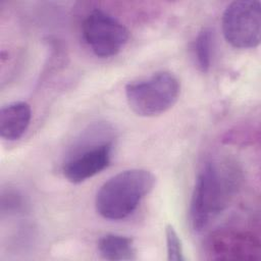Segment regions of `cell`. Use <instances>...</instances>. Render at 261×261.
<instances>
[{
	"label": "cell",
	"mask_w": 261,
	"mask_h": 261,
	"mask_svg": "<svg viewBox=\"0 0 261 261\" xmlns=\"http://www.w3.org/2000/svg\"><path fill=\"white\" fill-rule=\"evenodd\" d=\"M32 118L31 106L27 102H13L0 110V136L6 141L22 137Z\"/></svg>",
	"instance_id": "cell-7"
},
{
	"label": "cell",
	"mask_w": 261,
	"mask_h": 261,
	"mask_svg": "<svg viewBox=\"0 0 261 261\" xmlns=\"http://www.w3.org/2000/svg\"><path fill=\"white\" fill-rule=\"evenodd\" d=\"M237 186L234 170L225 164L208 163L200 172L191 199L190 221L203 230L228 204Z\"/></svg>",
	"instance_id": "cell-1"
},
{
	"label": "cell",
	"mask_w": 261,
	"mask_h": 261,
	"mask_svg": "<svg viewBox=\"0 0 261 261\" xmlns=\"http://www.w3.org/2000/svg\"><path fill=\"white\" fill-rule=\"evenodd\" d=\"M155 181L154 174L146 169H128L113 175L96 195L97 212L109 220L128 217L153 190Z\"/></svg>",
	"instance_id": "cell-2"
},
{
	"label": "cell",
	"mask_w": 261,
	"mask_h": 261,
	"mask_svg": "<svg viewBox=\"0 0 261 261\" xmlns=\"http://www.w3.org/2000/svg\"><path fill=\"white\" fill-rule=\"evenodd\" d=\"M194 53L197 65L202 72H207L211 66L213 53V34L210 29H202L194 43Z\"/></svg>",
	"instance_id": "cell-9"
},
{
	"label": "cell",
	"mask_w": 261,
	"mask_h": 261,
	"mask_svg": "<svg viewBox=\"0 0 261 261\" xmlns=\"http://www.w3.org/2000/svg\"><path fill=\"white\" fill-rule=\"evenodd\" d=\"M112 129L106 124L91 126L71 148L62 172L73 184L85 181L104 170L111 161Z\"/></svg>",
	"instance_id": "cell-3"
},
{
	"label": "cell",
	"mask_w": 261,
	"mask_h": 261,
	"mask_svg": "<svg viewBox=\"0 0 261 261\" xmlns=\"http://www.w3.org/2000/svg\"><path fill=\"white\" fill-rule=\"evenodd\" d=\"M166 236V250L167 259L169 261H181L185 260L182 244L176 230L171 224H167L165 227Z\"/></svg>",
	"instance_id": "cell-10"
},
{
	"label": "cell",
	"mask_w": 261,
	"mask_h": 261,
	"mask_svg": "<svg viewBox=\"0 0 261 261\" xmlns=\"http://www.w3.org/2000/svg\"><path fill=\"white\" fill-rule=\"evenodd\" d=\"M225 40L238 49L255 48L261 36V3L257 0L233 1L223 11Z\"/></svg>",
	"instance_id": "cell-5"
},
{
	"label": "cell",
	"mask_w": 261,
	"mask_h": 261,
	"mask_svg": "<svg viewBox=\"0 0 261 261\" xmlns=\"http://www.w3.org/2000/svg\"><path fill=\"white\" fill-rule=\"evenodd\" d=\"M22 205L20 195L13 190H7L1 196V209L4 210H18Z\"/></svg>",
	"instance_id": "cell-11"
},
{
	"label": "cell",
	"mask_w": 261,
	"mask_h": 261,
	"mask_svg": "<svg viewBox=\"0 0 261 261\" xmlns=\"http://www.w3.org/2000/svg\"><path fill=\"white\" fill-rule=\"evenodd\" d=\"M98 251L102 258L111 261L135 260L137 251L134 241L125 236L108 233L98 241Z\"/></svg>",
	"instance_id": "cell-8"
},
{
	"label": "cell",
	"mask_w": 261,
	"mask_h": 261,
	"mask_svg": "<svg viewBox=\"0 0 261 261\" xmlns=\"http://www.w3.org/2000/svg\"><path fill=\"white\" fill-rule=\"evenodd\" d=\"M85 42L93 53L101 58L116 55L128 40L127 29L111 14L95 9L83 23Z\"/></svg>",
	"instance_id": "cell-6"
},
{
	"label": "cell",
	"mask_w": 261,
	"mask_h": 261,
	"mask_svg": "<svg viewBox=\"0 0 261 261\" xmlns=\"http://www.w3.org/2000/svg\"><path fill=\"white\" fill-rule=\"evenodd\" d=\"M180 83L170 71H159L150 77L129 83L125 97L129 108L139 116L151 117L170 109L178 99Z\"/></svg>",
	"instance_id": "cell-4"
}]
</instances>
